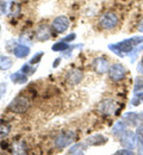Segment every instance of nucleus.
<instances>
[{"label":"nucleus","instance_id":"obj_1","mask_svg":"<svg viewBox=\"0 0 143 155\" xmlns=\"http://www.w3.org/2000/svg\"><path fill=\"white\" fill-rule=\"evenodd\" d=\"M143 43V36H134V37H130L128 39H124L121 43H117V44H111L109 45V48L116 53L118 56L124 58L125 54H130L137 45L142 44Z\"/></svg>","mask_w":143,"mask_h":155},{"label":"nucleus","instance_id":"obj_2","mask_svg":"<svg viewBox=\"0 0 143 155\" xmlns=\"http://www.w3.org/2000/svg\"><path fill=\"white\" fill-rule=\"evenodd\" d=\"M118 21L119 18L116 13L113 12H107L105 13L100 19V25H102V29H106V30H111V29H115L117 25H118Z\"/></svg>","mask_w":143,"mask_h":155},{"label":"nucleus","instance_id":"obj_3","mask_svg":"<svg viewBox=\"0 0 143 155\" xmlns=\"http://www.w3.org/2000/svg\"><path fill=\"white\" fill-rule=\"evenodd\" d=\"M109 75L113 81H121L126 75V69L121 63H115L109 69Z\"/></svg>","mask_w":143,"mask_h":155},{"label":"nucleus","instance_id":"obj_4","mask_svg":"<svg viewBox=\"0 0 143 155\" xmlns=\"http://www.w3.org/2000/svg\"><path fill=\"white\" fill-rule=\"evenodd\" d=\"M121 143L123 144V147H125V148L134 149L137 146L136 134H134L131 131H125L123 135H121Z\"/></svg>","mask_w":143,"mask_h":155},{"label":"nucleus","instance_id":"obj_5","mask_svg":"<svg viewBox=\"0 0 143 155\" xmlns=\"http://www.w3.org/2000/svg\"><path fill=\"white\" fill-rule=\"evenodd\" d=\"M126 122V124H130L132 127H140L141 124H143V112H128L126 115H124L123 117Z\"/></svg>","mask_w":143,"mask_h":155},{"label":"nucleus","instance_id":"obj_6","mask_svg":"<svg viewBox=\"0 0 143 155\" xmlns=\"http://www.w3.org/2000/svg\"><path fill=\"white\" fill-rule=\"evenodd\" d=\"M100 110L105 115H111L112 112L116 111V103L111 99H106L100 104Z\"/></svg>","mask_w":143,"mask_h":155},{"label":"nucleus","instance_id":"obj_7","mask_svg":"<svg viewBox=\"0 0 143 155\" xmlns=\"http://www.w3.org/2000/svg\"><path fill=\"white\" fill-rule=\"evenodd\" d=\"M94 68L98 73H105L109 69V62L105 58H97L94 62Z\"/></svg>","mask_w":143,"mask_h":155},{"label":"nucleus","instance_id":"obj_8","mask_svg":"<svg viewBox=\"0 0 143 155\" xmlns=\"http://www.w3.org/2000/svg\"><path fill=\"white\" fill-rule=\"evenodd\" d=\"M88 141H89V143H91V144L99 146V144L105 143V142L107 141V138H106V137H104L102 135H100V134H98V135H94V136H92V137H89V138H88Z\"/></svg>","mask_w":143,"mask_h":155},{"label":"nucleus","instance_id":"obj_9","mask_svg":"<svg viewBox=\"0 0 143 155\" xmlns=\"http://www.w3.org/2000/svg\"><path fill=\"white\" fill-rule=\"evenodd\" d=\"M112 131H113V134H119V135H123L125 131H126V125H125V123H123V122H118L116 125H115V128L112 129Z\"/></svg>","mask_w":143,"mask_h":155},{"label":"nucleus","instance_id":"obj_10","mask_svg":"<svg viewBox=\"0 0 143 155\" xmlns=\"http://www.w3.org/2000/svg\"><path fill=\"white\" fill-rule=\"evenodd\" d=\"M136 140H137V146H140L141 149L143 150V124H141L140 127H137V130H136Z\"/></svg>","mask_w":143,"mask_h":155},{"label":"nucleus","instance_id":"obj_11","mask_svg":"<svg viewBox=\"0 0 143 155\" xmlns=\"http://www.w3.org/2000/svg\"><path fill=\"white\" fill-rule=\"evenodd\" d=\"M141 101H143V92L140 91V92H136L134 98L131 99V105L134 106H138L141 104Z\"/></svg>","mask_w":143,"mask_h":155},{"label":"nucleus","instance_id":"obj_12","mask_svg":"<svg viewBox=\"0 0 143 155\" xmlns=\"http://www.w3.org/2000/svg\"><path fill=\"white\" fill-rule=\"evenodd\" d=\"M143 90V78L137 77L135 79V84H134V93L140 92Z\"/></svg>","mask_w":143,"mask_h":155},{"label":"nucleus","instance_id":"obj_13","mask_svg":"<svg viewBox=\"0 0 143 155\" xmlns=\"http://www.w3.org/2000/svg\"><path fill=\"white\" fill-rule=\"evenodd\" d=\"M116 154H125V155H131L134 154V152H132V149H129V148H126V149H122V150H118Z\"/></svg>","mask_w":143,"mask_h":155},{"label":"nucleus","instance_id":"obj_14","mask_svg":"<svg viewBox=\"0 0 143 155\" xmlns=\"http://www.w3.org/2000/svg\"><path fill=\"white\" fill-rule=\"evenodd\" d=\"M137 72L141 73V74H143V60L137 64Z\"/></svg>","mask_w":143,"mask_h":155},{"label":"nucleus","instance_id":"obj_15","mask_svg":"<svg viewBox=\"0 0 143 155\" xmlns=\"http://www.w3.org/2000/svg\"><path fill=\"white\" fill-rule=\"evenodd\" d=\"M137 29H138V31L140 32H143V19L138 23V26H137Z\"/></svg>","mask_w":143,"mask_h":155}]
</instances>
